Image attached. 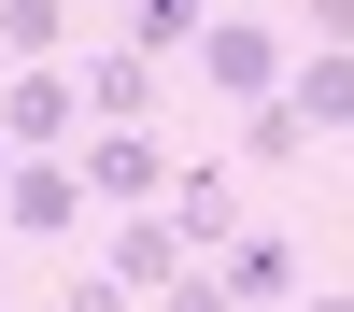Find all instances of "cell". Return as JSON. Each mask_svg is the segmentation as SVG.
I'll list each match as a JSON object with an SVG mask.
<instances>
[{
  "label": "cell",
  "instance_id": "1",
  "mask_svg": "<svg viewBox=\"0 0 354 312\" xmlns=\"http://www.w3.org/2000/svg\"><path fill=\"white\" fill-rule=\"evenodd\" d=\"M198 71H213V100H283V71H298V43H283V28H255V15H213L198 28Z\"/></svg>",
  "mask_w": 354,
  "mask_h": 312
},
{
  "label": "cell",
  "instance_id": "2",
  "mask_svg": "<svg viewBox=\"0 0 354 312\" xmlns=\"http://www.w3.org/2000/svg\"><path fill=\"white\" fill-rule=\"evenodd\" d=\"M71 185H85V213H100V199H113V213H156V199H170V156L142 128H85L71 142Z\"/></svg>",
  "mask_w": 354,
  "mask_h": 312
},
{
  "label": "cell",
  "instance_id": "3",
  "mask_svg": "<svg viewBox=\"0 0 354 312\" xmlns=\"http://www.w3.org/2000/svg\"><path fill=\"white\" fill-rule=\"evenodd\" d=\"M156 213H170L185 255H227V241H241V170H227V156H170V199H156Z\"/></svg>",
  "mask_w": 354,
  "mask_h": 312
},
{
  "label": "cell",
  "instance_id": "4",
  "mask_svg": "<svg viewBox=\"0 0 354 312\" xmlns=\"http://www.w3.org/2000/svg\"><path fill=\"white\" fill-rule=\"evenodd\" d=\"M71 227H85L71 156H15V170H0V241H71Z\"/></svg>",
  "mask_w": 354,
  "mask_h": 312
},
{
  "label": "cell",
  "instance_id": "5",
  "mask_svg": "<svg viewBox=\"0 0 354 312\" xmlns=\"http://www.w3.org/2000/svg\"><path fill=\"white\" fill-rule=\"evenodd\" d=\"M298 227H241V241L213 255V284H227V312H298Z\"/></svg>",
  "mask_w": 354,
  "mask_h": 312
},
{
  "label": "cell",
  "instance_id": "6",
  "mask_svg": "<svg viewBox=\"0 0 354 312\" xmlns=\"http://www.w3.org/2000/svg\"><path fill=\"white\" fill-rule=\"evenodd\" d=\"M0 142H15V156H71V142H85L71 71H0Z\"/></svg>",
  "mask_w": 354,
  "mask_h": 312
},
{
  "label": "cell",
  "instance_id": "7",
  "mask_svg": "<svg viewBox=\"0 0 354 312\" xmlns=\"http://www.w3.org/2000/svg\"><path fill=\"white\" fill-rule=\"evenodd\" d=\"M71 100H85V128H142L156 113V57H128V43L71 57Z\"/></svg>",
  "mask_w": 354,
  "mask_h": 312
},
{
  "label": "cell",
  "instance_id": "8",
  "mask_svg": "<svg viewBox=\"0 0 354 312\" xmlns=\"http://www.w3.org/2000/svg\"><path fill=\"white\" fill-rule=\"evenodd\" d=\"M100 270H113V284H128V298H156V284H185V270H198V255H185V241H170V213H113V227H100Z\"/></svg>",
  "mask_w": 354,
  "mask_h": 312
},
{
  "label": "cell",
  "instance_id": "9",
  "mask_svg": "<svg viewBox=\"0 0 354 312\" xmlns=\"http://www.w3.org/2000/svg\"><path fill=\"white\" fill-rule=\"evenodd\" d=\"M283 113H298L312 142H354V43H298V71H283Z\"/></svg>",
  "mask_w": 354,
  "mask_h": 312
},
{
  "label": "cell",
  "instance_id": "10",
  "mask_svg": "<svg viewBox=\"0 0 354 312\" xmlns=\"http://www.w3.org/2000/svg\"><path fill=\"white\" fill-rule=\"evenodd\" d=\"M0 57L15 71H71V0H0Z\"/></svg>",
  "mask_w": 354,
  "mask_h": 312
},
{
  "label": "cell",
  "instance_id": "11",
  "mask_svg": "<svg viewBox=\"0 0 354 312\" xmlns=\"http://www.w3.org/2000/svg\"><path fill=\"white\" fill-rule=\"evenodd\" d=\"M198 28H213V0H128V57H198Z\"/></svg>",
  "mask_w": 354,
  "mask_h": 312
},
{
  "label": "cell",
  "instance_id": "12",
  "mask_svg": "<svg viewBox=\"0 0 354 312\" xmlns=\"http://www.w3.org/2000/svg\"><path fill=\"white\" fill-rule=\"evenodd\" d=\"M241 156H255V170H298V156H326V142H312L283 100H255V113H241Z\"/></svg>",
  "mask_w": 354,
  "mask_h": 312
},
{
  "label": "cell",
  "instance_id": "13",
  "mask_svg": "<svg viewBox=\"0 0 354 312\" xmlns=\"http://www.w3.org/2000/svg\"><path fill=\"white\" fill-rule=\"evenodd\" d=\"M57 312H142V298H128V284H113V270H100V255H85V270H71V284H57Z\"/></svg>",
  "mask_w": 354,
  "mask_h": 312
},
{
  "label": "cell",
  "instance_id": "14",
  "mask_svg": "<svg viewBox=\"0 0 354 312\" xmlns=\"http://www.w3.org/2000/svg\"><path fill=\"white\" fill-rule=\"evenodd\" d=\"M156 312H227V284H213V255H198L185 284H156Z\"/></svg>",
  "mask_w": 354,
  "mask_h": 312
},
{
  "label": "cell",
  "instance_id": "15",
  "mask_svg": "<svg viewBox=\"0 0 354 312\" xmlns=\"http://www.w3.org/2000/svg\"><path fill=\"white\" fill-rule=\"evenodd\" d=\"M298 43H326V57H340V43H354V0H298Z\"/></svg>",
  "mask_w": 354,
  "mask_h": 312
},
{
  "label": "cell",
  "instance_id": "16",
  "mask_svg": "<svg viewBox=\"0 0 354 312\" xmlns=\"http://www.w3.org/2000/svg\"><path fill=\"white\" fill-rule=\"evenodd\" d=\"M298 312H354V298H340V284H326V298H298Z\"/></svg>",
  "mask_w": 354,
  "mask_h": 312
},
{
  "label": "cell",
  "instance_id": "17",
  "mask_svg": "<svg viewBox=\"0 0 354 312\" xmlns=\"http://www.w3.org/2000/svg\"><path fill=\"white\" fill-rule=\"evenodd\" d=\"M0 170H15V142H0Z\"/></svg>",
  "mask_w": 354,
  "mask_h": 312
},
{
  "label": "cell",
  "instance_id": "18",
  "mask_svg": "<svg viewBox=\"0 0 354 312\" xmlns=\"http://www.w3.org/2000/svg\"><path fill=\"white\" fill-rule=\"evenodd\" d=\"M0 284H15V255H0Z\"/></svg>",
  "mask_w": 354,
  "mask_h": 312
},
{
  "label": "cell",
  "instance_id": "19",
  "mask_svg": "<svg viewBox=\"0 0 354 312\" xmlns=\"http://www.w3.org/2000/svg\"><path fill=\"white\" fill-rule=\"evenodd\" d=\"M213 15H241V0H213Z\"/></svg>",
  "mask_w": 354,
  "mask_h": 312
},
{
  "label": "cell",
  "instance_id": "20",
  "mask_svg": "<svg viewBox=\"0 0 354 312\" xmlns=\"http://www.w3.org/2000/svg\"><path fill=\"white\" fill-rule=\"evenodd\" d=\"M0 71H15V57H0Z\"/></svg>",
  "mask_w": 354,
  "mask_h": 312
}]
</instances>
